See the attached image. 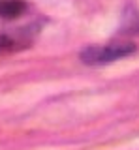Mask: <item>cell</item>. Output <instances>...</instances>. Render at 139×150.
Returning <instances> with one entry per match:
<instances>
[{
  "mask_svg": "<svg viewBox=\"0 0 139 150\" xmlns=\"http://www.w3.org/2000/svg\"><path fill=\"white\" fill-rule=\"evenodd\" d=\"M135 51V43L133 41H111L107 45H92L81 51V60L85 64L96 66V64H109L118 58L132 54Z\"/></svg>",
  "mask_w": 139,
  "mask_h": 150,
  "instance_id": "obj_1",
  "label": "cell"
},
{
  "mask_svg": "<svg viewBox=\"0 0 139 150\" xmlns=\"http://www.w3.org/2000/svg\"><path fill=\"white\" fill-rule=\"evenodd\" d=\"M26 11L25 0H0V21H15Z\"/></svg>",
  "mask_w": 139,
  "mask_h": 150,
  "instance_id": "obj_3",
  "label": "cell"
},
{
  "mask_svg": "<svg viewBox=\"0 0 139 150\" xmlns=\"http://www.w3.org/2000/svg\"><path fill=\"white\" fill-rule=\"evenodd\" d=\"M36 28L25 26L15 30H0V53H10V51H21L32 43Z\"/></svg>",
  "mask_w": 139,
  "mask_h": 150,
  "instance_id": "obj_2",
  "label": "cell"
}]
</instances>
